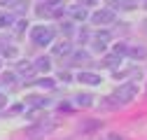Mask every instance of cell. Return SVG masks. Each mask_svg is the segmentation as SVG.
<instances>
[{
	"mask_svg": "<svg viewBox=\"0 0 147 140\" xmlns=\"http://www.w3.org/2000/svg\"><path fill=\"white\" fill-rule=\"evenodd\" d=\"M138 94V86L136 84H124L121 89H117L112 96H107V98H112V100H107L105 105H124V103H131Z\"/></svg>",
	"mask_w": 147,
	"mask_h": 140,
	"instance_id": "6da1fadb",
	"label": "cell"
},
{
	"mask_svg": "<svg viewBox=\"0 0 147 140\" xmlns=\"http://www.w3.org/2000/svg\"><path fill=\"white\" fill-rule=\"evenodd\" d=\"M30 38H33L35 44H49L54 40V28H49V26H35L33 33H30Z\"/></svg>",
	"mask_w": 147,
	"mask_h": 140,
	"instance_id": "7a4b0ae2",
	"label": "cell"
},
{
	"mask_svg": "<svg viewBox=\"0 0 147 140\" xmlns=\"http://www.w3.org/2000/svg\"><path fill=\"white\" fill-rule=\"evenodd\" d=\"M77 82H82V84H100L103 79H100V75H96V73H86V70H82V73L77 75Z\"/></svg>",
	"mask_w": 147,
	"mask_h": 140,
	"instance_id": "3957f363",
	"label": "cell"
},
{
	"mask_svg": "<svg viewBox=\"0 0 147 140\" xmlns=\"http://www.w3.org/2000/svg\"><path fill=\"white\" fill-rule=\"evenodd\" d=\"M115 21V12H110V9H100L94 14V24H112Z\"/></svg>",
	"mask_w": 147,
	"mask_h": 140,
	"instance_id": "277c9868",
	"label": "cell"
},
{
	"mask_svg": "<svg viewBox=\"0 0 147 140\" xmlns=\"http://www.w3.org/2000/svg\"><path fill=\"white\" fill-rule=\"evenodd\" d=\"M70 42H61V44H56L54 47V54H59V56H65V54H70Z\"/></svg>",
	"mask_w": 147,
	"mask_h": 140,
	"instance_id": "5b68a950",
	"label": "cell"
},
{
	"mask_svg": "<svg viewBox=\"0 0 147 140\" xmlns=\"http://www.w3.org/2000/svg\"><path fill=\"white\" fill-rule=\"evenodd\" d=\"M77 105L89 108V105H91V96H89V94H80V96H77Z\"/></svg>",
	"mask_w": 147,
	"mask_h": 140,
	"instance_id": "8992f818",
	"label": "cell"
},
{
	"mask_svg": "<svg viewBox=\"0 0 147 140\" xmlns=\"http://www.w3.org/2000/svg\"><path fill=\"white\" fill-rule=\"evenodd\" d=\"M38 68H40V70H45V73H47V70L51 68V63H49V59H47V56H42V59H38Z\"/></svg>",
	"mask_w": 147,
	"mask_h": 140,
	"instance_id": "52a82bcc",
	"label": "cell"
},
{
	"mask_svg": "<svg viewBox=\"0 0 147 140\" xmlns=\"http://www.w3.org/2000/svg\"><path fill=\"white\" fill-rule=\"evenodd\" d=\"M72 16H75L77 21H84V16H86V9H84V7H77V9H72Z\"/></svg>",
	"mask_w": 147,
	"mask_h": 140,
	"instance_id": "ba28073f",
	"label": "cell"
},
{
	"mask_svg": "<svg viewBox=\"0 0 147 140\" xmlns=\"http://www.w3.org/2000/svg\"><path fill=\"white\" fill-rule=\"evenodd\" d=\"M80 5H82V7H94L96 0H80Z\"/></svg>",
	"mask_w": 147,
	"mask_h": 140,
	"instance_id": "9c48e42d",
	"label": "cell"
},
{
	"mask_svg": "<svg viewBox=\"0 0 147 140\" xmlns=\"http://www.w3.org/2000/svg\"><path fill=\"white\" fill-rule=\"evenodd\" d=\"M75 61H77V63H86V61H89V56H86V54H77V56H75Z\"/></svg>",
	"mask_w": 147,
	"mask_h": 140,
	"instance_id": "30bf717a",
	"label": "cell"
},
{
	"mask_svg": "<svg viewBox=\"0 0 147 140\" xmlns=\"http://www.w3.org/2000/svg\"><path fill=\"white\" fill-rule=\"evenodd\" d=\"M59 3H63V0H47V5H49V7H56Z\"/></svg>",
	"mask_w": 147,
	"mask_h": 140,
	"instance_id": "8fae6325",
	"label": "cell"
},
{
	"mask_svg": "<svg viewBox=\"0 0 147 140\" xmlns=\"http://www.w3.org/2000/svg\"><path fill=\"white\" fill-rule=\"evenodd\" d=\"M7 21H9V19H7V16H5V14H0V26H5Z\"/></svg>",
	"mask_w": 147,
	"mask_h": 140,
	"instance_id": "7c38bea8",
	"label": "cell"
},
{
	"mask_svg": "<svg viewBox=\"0 0 147 140\" xmlns=\"http://www.w3.org/2000/svg\"><path fill=\"white\" fill-rule=\"evenodd\" d=\"M5 105H7V98H5L3 94H0V108H5Z\"/></svg>",
	"mask_w": 147,
	"mask_h": 140,
	"instance_id": "4fadbf2b",
	"label": "cell"
},
{
	"mask_svg": "<svg viewBox=\"0 0 147 140\" xmlns=\"http://www.w3.org/2000/svg\"><path fill=\"white\" fill-rule=\"evenodd\" d=\"M107 140H121V138L119 135H112V138H107Z\"/></svg>",
	"mask_w": 147,
	"mask_h": 140,
	"instance_id": "5bb4252c",
	"label": "cell"
},
{
	"mask_svg": "<svg viewBox=\"0 0 147 140\" xmlns=\"http://www.w3.org/2000/svg\"><path fill=\"white\" fill-rule=\"evenodd\" d=\"M107 3H112V5H115V3H117V5H119V0H107Z\"/></svg>",
	"mask_w": 147,
	"mask_h": 140,
	"instance_id": "9a60e30c",
	"label": "cell"
}]
</instances>
